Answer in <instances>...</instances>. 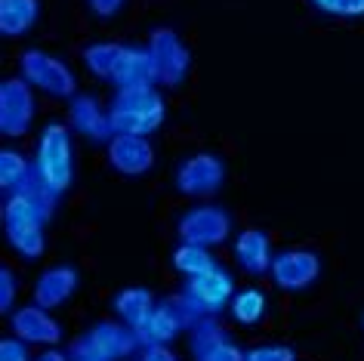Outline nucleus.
<instances>
[{
	"label": "nucleus",
	"mask_w": 364,
	"mask_h": 361,
	"mask_svg": "<svg viewBox=\"0 0 364 361\" xmlns=\"http://www.w3.org/2000/svg\"><path fill=\"white\" fill-rule=\"evenodd\" d=\"M164 117H167V105L154 87L117 90L112 105H108L112 130L127 133V136H149L164 124Z\"/></svg>",
	"instance_id": "obj_1"
},
{
	"label": "nucleus",
	"mask_w": 364,
	"mask_h": 361,
	"mask_svg": "<svg viewBox=\"0 0 364 361\" xmlns=\"http://www.w3.org/2000/svg\"><path fill=\"white\" fill-rule=\"evenodd\" d=\"M34 176L53 195H65L75 183V149H71V133L62 121H50L41 130L38 149H34Z\"/></svg>",
	"instance_id": "obj_2"
},
{
	"label": "nucleus",
	"mask_w": 364,
	"mask_h": 361,
	"mask_svg": "<svg viewBox=\"0 0 364 361\" xmlns=\"http://www.w3.org/2000/svg\"><path fill=\"white\" fill-rule=\"evenodd\" d=\"M198 318H204V315L198 312V306L188 300L186 293H173L167 300L154 303L149 321H145V328L139 330V340H142V346H158V343L167 346L182 330H192Z\"/></svg>",
	"instance_id": "obj_3"
},
{
	"label": "nucleus",
	"mask_w": 364,
	"mask_h": 361,
	"mask_svg": "<svg viewBox=\"0 0 364 361\" xmlns=\"http://www.w3.org/2000/svg\"><path fill=\"white\" fill-rule=\"evenodd\" d=\"M19 68H22V77L47 96L65 99V96H75L77 90L75 71L47 50H25L19 59Z\"/></svg>",
	"instance_id": "obj_4"
},
{
	"label": "nucleus",
	"mask_w": 364,
	"mask_h": 361,
	"mask_svg": "<svg viewBox=\"0 0 364 361\" xmlns=\"http://www.w3.org/2000/svg\"><path fill=\"white\" fill-rule=\"evenodd\" d=\"M56 198L38 176L31 173L28 183H22L19 188L4 195V225H16V222H43L56 210Z\"/></svg>",
	"instance_id": "obj_5"
},
{
	"label": "nucleus",
	"mask_w": 364,
	"mask_h": 361,
	"mask_svg": "<svg viewBox=\"0 0 364 361\" xmlns=\"http://www.w3.org/2000/svg\"><path fill=\"white\" fill-rule=\"evenodd\" d=\"M149 50L154 56V68H158V84L176 90L192 71V53L179 41L173 28H154L149 38Z\"/></svg>",
	"instance_id": "obj_6"
},
{
	"label": "nucleus",
	"mask_w": 364,
	"mask_h": 361,
	"mask_svg": "<svg viewBox=\"0 0 364 361\" xmlns=\"http://www.w3.org/2000/svg\"><path fill=\"white\" fill-rule=\"evenodd\" d=\"M179 241L182 244H201V247H216L229 238L232 232V220L223 207H213V204H201V207H192L188 213L179 216Z\"/></svg>",
	"instance_id": "obj_7"
},
{
	"label": "nucleus",
	"mask_w": 364,
	"mask_h": 361,
	"mask_svg": "<svg viewBox=\"0 0 364 361\" xmlns=\"http://www.w3.org/2000/svg\"><path fill=\"white\" fill-rule=\"evenodd\" d=\"M34 121V93L25 77H6L0 84V133L6 139L25 136Z\"/></svg>",
	"instance_id": "obj_8"
},
{
	"label": "nucleus",
	"mask_w": 364,
	"mask_h": 361,
	"mask_svg": "<svg viewBox=\"0 0 364 361\" xmlns=\"http://www.w3.org/2000/svg\"><path fill=\"white\" fill-rule=\"evenodd\" d=\"M225 179V164L213 151H198V155L186 158L176 167V188L188 198H204L213 195Z\"/></svg>",
	"instance_id": "obj_9"
},
{
	"label": "nucleus",
	"mask_w": 364,
	"mask_h": 361,
	"mask_svg": "<svg viewBox=\"0 0 364 361\" xmlns=\"http://www.w3.org/2000/svg\"><path fill=\"white\" fill-rule=\"evenodd\" d=\"M318 275H321V257L315 250H281L272 259V278L281 291H306L318 281Z\"/></svg>",
	"instance_id": "obj_10"
},
{
	"label": "nucleus",
	"mask_w": 364,
	"mask_h": 361,
	"mask_svg": "<svg viewBox=\"0 0 364 361\" xmlns=\"http://www.w3.org/2000/svg\"><path fill=\"white\" fill-rule=\"evenodd\" d=\"M188 346H192L195 361H244V352L229 340V333L216 315H204L188 330Z\"/></svg>",
	"instance_id": "obj_11"
},
{
	"label": "nucleus",
	"mask_w": 364,
	"mask_h": 361,
	"mask_svg": "<svg viewBox=\"0 0 364 361\" xmlns=\"http://www.w3.org/2000/svg\"><path fill=\"white\" fill-rule=\"evenodd\" d=\"M182 293L198 306V312L201 315H220L225 306H232L235 281H232V275L225 272V269L216 266L213 272H207V275L188 278L186 287H182Z\"/></svg>",
	"instance_id": "obj_12"
},
{
	"label": "nucleus",
	"mask_w": 364,
	"mask_h": 361,
	"mask_svg": "<svg viewBox=\"0 0 364 361\" xmlns=\"http://www.w3.org/2000/svg\"><path fill=\"white\" fill-rule=\"evenodd\" d=\"M108 164L124 176H142L149 173L154 164V149L149 136H127V133H114L108 139Z\"/></svg>",
	"instance_id": "obj_13"
},
{
	"label": "nucleus",
	"mask_w": 364,
	"mask_h": 361,
	"mask_svg": "<svg viewBox=\"0 0 364 361\" xmlns=\"http://www.w3.org/2000/svg\"><path fill=\"white\" fill-rule=\"evenodd\" d=\"M10 328L19 340L25 343H38V346H56L62 340V324L53 318L50 309L31 303V306H22L10 315Z\"/></svg>",
	"instance_id": "obj_14"
},
{
	"label": "nucleus",
	"mask_w": 364,
	"mask_h": 361,
	"mask_svg": "<svg viewBox=\"0 0 364 361\" xmlns=\"http://www.w3.org/2000/svg\"><path fill=\"white\" fill-rule=\"evenodd\" d=\"M87 337L93 340V346L99 349V355H102L105 361H121L127 355H133L136 349H142V340L139 333H136L130 324L124 321H96L93 328L87 330Z\"/></svg>",
	"instance_id": "obj_15"
},
{
	"label": "nucleus",
	"mask_w": 364,
	"mask_h": 361,
	"mask_svg": "<svg viewBox=\"0 0 364 361\" xmlns=\"http://www.w3.org/2000/svg\"><path fill=\"white\" fill-rule=\"evenodd\" d=\"M112 84L117 90L130 87H154L158 84V68H154V56L149 47H124L117 68L112 75Z\"/></svg>",
	"instance_id": "obj_16"
},
{
	"label": "nucleus",
	"mask_w": 364,
	"mask_h": 361,
	"mask_svg": "<svg viewBox=\"0 0 364 361\" xmlns=\"http://www.w3.org/2000/svg\"><path fill=\"white\" fill-rule=\"evenodd\" d=\"M68 114H71V127H75L80 136H87L93 142H108L114 136L112 121H108V112H102V105H99L96 96H90V93L71 96Z\"/></svg>",
	"instance_id": "obj_17"
},
{
	"label": "nucleus",
	"mask_w": 364,
	"mask_h": 361,
	"mask_svg": "<svg viewBox=\"0 0 364 361\" xmlns=\"http://www.w3.org/2000/svg\"><path fill=\"white\" fill-rule=\"evenodd\" d=\"M77 272L71 266H53L47 272H41V278L34 281V303L43 309H59L71 293L77 291Z\"/></svg>",
	"instance_id": "obj_18"
},
{
	"label": "nucleus",
	"mask_w": 364,
	"mask_h": 361,
	"mask_svg": "<svg viewBox=\"0 0 364 361\" xmlns=\"http://www.w3.org/2000/svg\"><path fill=\"white\" fill-rule=\"evenodd\" d=\"M235 259L244 272L250 275H262L272 272V244H269V235L262 229H244L235 241Z\"/></svg>",
	"instance_id": "obj_19"
},
{
	"label": "nucleus",
	"mask_w": 364,
	"mask_h": 361,
	"mask_svg": "<svg viewBox=\"0 0 364 361\" xmlns=\"http://www.w3.org/2000/svg\"><path fill=\"white\" fill-rule=\"evenodd\" d=\"M112 309L117 312V318L124 324H130V328L139 333L154 309V296H151V291H145V287H124L121 293H114Z\"/></svg>",
	"instance_id": "obj_20"
},
{
	"label": "nucleus",
	"mask_w": 364,
	"mask_h": 361,
	"mask_svg": "<svg viewBox=\"0 0 364 361\" xmlns=\"http://www.w3.org/2000/svg\"><path fill=\"white\" fill-rule=\"evenodd\" d=\"M41 16V0H0V31L4 38H22Z\"/></svg>",
	"instance_id": "obj_21"
},
{
	"label": "nucleus",
	"mask_w": 364,
	"mask_h": 361,
	"mask_svg": "<svg viewBox=\"0 0 364 361\" xmlns=\"http://www.w3.org/2000/svg\"><path fill=\"white\" fill-rule=\"evenodd\" d=\"M6 229V241L13 250H19L25 259H38L47 250V235H43V222H16V225H4Z\"/></svg>",
	"instance_id": "obj_22"
},
{
	"label": "nucleus",
	"mask_w": 364,
	"mask_h": 361,
	"mask_svg": "<svg viewBox=\"0 0 364 361\" xmlns=\"http://www.w3.org/2000/svg\"><path fill=\"white\" fill-rule=\"evenodd\" d=\"M220 266L210 254V247H201V244H182L173 250V269L186 278H195V275H207Z\"/></svg>",
	"instance_id": "obj_23"
},
{
	"label": "nucleus",
	"mask_w": 364,
	"mask_h": 361,
	"mask_svg": "<svg viewBox=\"0 0 364 361\" xmlns=\"http://www.w3.org/2000/svg\"><path fill=\"white\" fill-rule=\"evenodd\" d=\"M232 318L238 324H259L266 318V309H269V300L266 293L257 291V287H247V291H238L232 296Z\"/></svg>",
	"instance_id": "obj_24"
},
{
	"label": "nucleus",
	"mask_w": 364,
	"mask_h": 361,
	"mask_svg": "<svg viewBox=\"0 0 364 361\" xmlns=\"http://www.w3.org/2000/svg\"><path fill=\"white\" fill-rule=\"evenodd\" d=\"M31 173H34V164L25 161L22 151H16V149L0 151V188H4V195L19 188L22 183H28Z\"/></svg>",
	"instance_id": "obj_25"
},
{
	"label": "nucleus",
	"mask_w": 364,
	"mask_h": 361,
	"mask_svg": "<svg viewBox=\"0 0 364 361\" xmlns=\"http://www.w3.org/2000/svg\"><path fill=\"white\" fill-rule=\"evenodd\" d=\"M121 43H93V47H87L84 50V65L90 75H96V77H108L112 80L114 75V68H117V59H121Z\"/></svg>",
	"instance_id": "obj_26"
},
{
	"label": "nucleus",
	"mask_w": 364,
	"mask_h": 361,
	"mask_svg": "<svg viewBox=\"0 0 364 361\" xmlns=\"http://www.w3.org/2000/svg\"><path fill=\"white\" fill-rule=\"evenodd\" d=\"M16 291H19V281H16V272H13L10 266H4V269H0V312L13 315Z\"/></svg>",
	"instance_id": "obj_27"
},
{
	"label": "nucleus",
	"mask_w": 364,
	"mask_h": 361,
	"mask_svg": "<svg viewBox=\"0 0 364 361\" xmlns=\"http://www.w3.org/2000/svg\"><path fill=\"white\" fill-rule=\"evenodd\" d=\"M244 361H296V352L290 346H257L244 352Z\"/></svg>",
	"instance_id": "obj_28"
},
{
	"label": "nucleus",
	"mask_w": 364,
	"mask_h": 361,
	"mask_svg": "<svg viewBox=\"0 0 364 361\" xmlns=\"http://www.w3.org/2000/svg\"><path fill=\"white\" fill-rule=\"evenodd\" d=\"M68 361H105V358L99 355L93 340H90L87 333H80V337L71 340V346H68Z\"/></svg>",
	"instance_id": "obj_29"
},
{
	"label": "nucleus",
	"mask_w": 364,
	"mask_h": 361,
	"mask_svg": "<svg viewBox=\"0 0 364 361\" xmlns=\"http://www.w3.org/2000/svg\"><path fill=\"white\" fill-rule=\"evenodd\" d=\"M0 361H28V343L19 340L16 333L4 337V343H0Z\"/></svg>",
	"instance_id": "obj_30"
},
{
	"label": "nucleus",
	"mask_w": 364,
	"mask_h": 361,
	"mask_svg": "<svg viewBox=\"0 0 364 361\" xmlns=\"http://www.w3.org/2000/svg\"><path fill=\"white\" fill-rule=\"evenodd\" d=\"M90 10H93L99 19H112V16L124 6V0H87Z\"/></svg>",
	"instance_id": "obj_31"
},
{
	"label": "nucleus",
	"mask_w": 364,
	"mask_h": 361,
	"mask_svg": "<svg viewBox=\"0 0 364 361\" xmlns=\"http://www.w3.org/2000/svg\"><path fill=\"white\" fill-rule=\"evenodd\" d=\"M139 361H179L176 355H173V352L167 349V346H142V358Z\"/></svg>",
	"instance_id": "obj_32"
},
{
	"label": "nucleus",
	"mask_w": 364,
	"mask_h": 361,
	"mask_svg": "<svg viewBox=\"0 0 364 361\" xmlns=\"http://www.w3.org/2000/svg\"><path fill=\"white\" fill-rule=\"evenodd\" d=\"M343 16L346 19H358V16H364V0H343Z\"/></svg>",
	"instance_id": "obj_33"
},
{
	"label": "nucleus",
	"mask_w": 364,
	"mask_h": 361,
	"mask_svg": "<svg viewBox=\"0 0 364 361\" xmlns=\"http://www.w3.org/2000/svg\"><path fill=\"white\" fill-rule=\"evenodd\" d=\"M315 6L321 13H331V16H343V0H315Z\"/></svg>",
	"instance_id": "obj_34"
},
{
	"label": "nucleus",
	"mask_w": 364,
	"mask_h": 361,
	"mask_svg": "<svg viewBox=\"0 0 364 361\" xmlns=\"http://www.w3.org/2000/svg\"><path fill=\"white\" fill-rule=\"evenodd\" d=\"M34 361H68V352H59V349H50L43 352V355H38Z\"/></svg>",
	"instance_id": "obj_35"
},
{
	"label": "nucleus",
	"mask_w": 364,
	"mask_h": 361,
	"mask_svg": "<svg viewBox=\"0 0 364 361\" xmlns=\"http://www.w3.org/2000/svg\"><path fill=\"white\" fill-rule=\"evenodd\" d=\"M361 324H364V318H361Z\"/></svg>",
	"instance_id": "obj_36"
}]
</instances>
